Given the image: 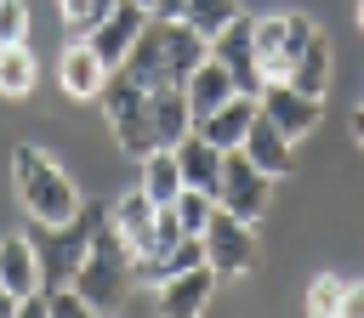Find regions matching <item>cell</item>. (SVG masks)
Listing matches in <instances>:
<instances>
[{"mask_svg": "<svg viewBox=\"0 0 364 318\" xmlns=\"http://www.w3.org/2000/svg\"><path fill=\"white\" fill-rule=\"evenodd\" d=\"M205 57H210V40H205V34H193L188 23L148 17V28L136 34V45H131V57H125V74H136L148 91H154V85H182Z\"/></svg>", "mask_w": 364, "mask_h": 318, "instance_id": "cell-1", "label": "cell"}, {"mask_svg": "<svg viewBox=\"0 0 364 318\" xmlns=\"http://www.w3.org/2000/svg\"><path fill=\"white\" fill-rule=\"evenodd\" d=\"M11 187H17V204H23V216L28 221H40V227H57V221H68V216H80V187H74V176L51 159V153H40L34 142H23V148H11Z\"/></svg>", "mask_w": 364, "mask_h": 318, "instance_id": "cell-2", "label": "cell"}, {"mask_svg": "<svg viewBox=\"0 0 364 318\" xmlns=\"http://www.w3.org/2000/svg\"><path fill=\"white\" fill-rule=\"evenodd\" d=\"M131 284H136V256H131V250L119 244V233L102 221V227H97V238H91V250L80 256V267H74L68 290H80V301H85L91 312L119 318V312H125V301H131Z\"/></svg>", "mask_w": 364, "mask_h": 318, "instance_id": "cell-3", "label": "cell"}, {"mask_svg": "<svg viewBox=\"0 0 364 318\" xmlns=\"http://www.w3.org/2000/svg\"><path fill=\"white\" fill-rule=\"evenodd\" d=\"M97 102H102V119H108V131H114L119 153L142 159V153H154V148H159V136H154V102H148V85H142L136 74L114 68Z\"/></svg>", "mask_w": 364, "mask_h": 318, "instance_id": "cell-4", "label": "cell"}, {"mask_svg": "<svg viewBox=\"0 0 364 318\" xmlns=\"http://www.w3.org/2000/svg\"><path fill=\"white\" fill-rule=\"evenodd\" d=\"M102 221H108L102 204H80V216H68V221H57V227L28 221V227L40 233V244H34V256H40V290H63V284L74 278V267H80V256L91 250V238H97ZM34 233H28V238H34Z\"/></svg>", "mask_w": 364, "mask_h": 318, "instance_id": "cell-5", "label": "cell"}, {"mask_svg": "<svg viewBox=\"0 0 364 318\" xmlns=\"http://www.w3.org/2000/svg\"><path fill=\"white\" fill-rule=\"evenodd\" d=\"M216 204L228 210V216H239V221H262L267 216V204H273V176L262 170V165H250V153L245 148H233V153H222V187H216Z\"/></svg>", "mask_w": 364, "mask_h": 318, "instance_id": "cell-6", "label": "cell"}, {"mask_svg": "<svg viewBox=\"0 0 364 318\" xmlns=\"http://www.w3.org/2000/svg\"><path fill=\"white\" fill-rule=\"evenodd\" d=\"M313 17L301 11H284V17H256V68H262V85L267 80H290V62L301 57V45L313 40Z\"/></svg>", "mask_w": 364, "mask_h": 318, "instance_id": "cell-7", "label": "cell"}, {"mask_svg": "<svg viewBox=\"0 0 364 318\" xmlns=\"http://www.w3.org/2000/svg\"><path fill=\"white\" fill-rule=\"evenodd\" d=\"M205 238V261H210V273L216 278H245V273H256V227L250 221H239V216H228L222 204H216V216H210V227L199 233Z\"/></svg>", "mask_w": 364, "mask_h": 318, "instance_id": "cell-8", "label": "cell"}, {"mask_svg": "<svg viewBox=\"0 0 364 318\" xmlns=\"http://www.w3.org/2000/svg\"><path fill=\"white\" fill-rule=\"evenodd\" d=\"M148 6H136V0H119L108 17H97L91 28H85V40H91V51L108 62V68H125V57H131V45H136V34L148 28Z\"/></svg>", "mask_w": 364, "mask_h": 318, "instance_id": "cell-9", "label": "cell"}, {"mask_svg": "<svg viewBox=\"0 0 364 318\" xmlns=\"http://www.w3.org/2000/svg\"><path fill=\"white\" fill-rule=\"evenodd\" d=\"M256 102H262V114L290 136V142H301L307 131H318V119H324V108H318V97H307V91H296L290 80H267L262 91H256Z\"/></svg>", "mask_w": 364, "mask_h": 318, "instance_id": "cell-10", "label": "cell"}, {"mask_svg": "<svg viewBox=\"0 0 364 318\" xmlns=\"http://www.w3.org/2000/svg\"><path fill=\"white\" fill-rule=\"evenodd\" d=\"M216 284H222V278L210 273V261H199V267H188V273L159 278V284H154V307H159V318H199V312L210 307Z\"/></svg>", "mask_w": 364, "mask_h": 318, "instance_id": "cell-11", "label": "cell"}, {"mask_svg": "<svg viewBox=\"0 0 364 318\" xmlns=\"http://www.w3.org/2000/svg\"><path fill=\"white\" fill-rule=\"evenodd\" d=\"M210 57H216V62H228V74H233V85H239V91H250V97L262 91V68H256V17H245V11H239V17L210 40Z\"/></svg>", "mask_w": 364, "mask_h": 318, "instance_id": "cell-12", "label": "cell"}, {"mask_svg": "<svg viewBox=\"0 0 364 318\" xmlns=\"http://www.w3.org/2000/svg\"><path fill=\"white\" fill-rule=\"evenodd\" d=\"M108 74L114 68L91 51V40H68V51L57 57V85H63L68 102H97L102 85H108Z\"/></svg>", "mask_w": 364, "mask_h": 318, "instance_id": "cell-13", "label": "cell"}, {"mask_svg": "<svg viewBox=\"0 0 364 318\" xmlns=\"http://www.w3.org/2000/svg\"><path fill=\"white\" fill-rule=\"evenodd\" d=\"M108 227L119 233V244L142 261L148 250H154V227H159V204L142 193V187H131V193H119L114 204H108Z\"/></svg>", "mask_w": 364, "mask_h": 318, "instance_id": "cell-14", "label": "cell"}, {"mask_svg": "<svg viewBox=\"0 0 364 318\" xmlns=\"http://www.w3.org/2000/svg\"><path fill=\"white\" fill-rule=\"evenodd\" d=\"M256 114H262V102L250 97V91H233L222 108H210L193 131L210 142V148H222V153H233V148H245V136H250V125H256Z\"/></svg>", "mask_w": 364, "mask_h": 318, "instance_id": "cell-15", "label": "cell"}, {"mask_svg": "<svg viewBox=\"0 0 364 318\" xmlns=\"http://www.w3.org/2000/svg\"><path fill=\"white\" fill-rule=\"evenodd\" d=\"M233 91H239V85H233L228 62H216V57H205V62H199V68L182 80V97H188V114H193V125H199L210 108H222Z\"/></svg>", "mask_w": 364, "mask_h": 318, "instance_id": "cell-16", "label": "cell"}, {"mask_svg": "<svg viewBox=\"0 0 364 318\" xmlns=\"http://www.w3.org/2000/svg\"><path fill=\"white\" fill-rule=\"evenodd\" d=\"M0 284L23 301V295H40V256H34V238L28 233H6L0 238Z\"/></svg>", "mask_w": 364, "mask_h": 318, "instance_id": "cell-17", "label": "cell"}, {"mask_svg": "<svg viewBox=\"0 0 364 318\" xmlns=\"http://www.w3.org/2000/svg\"><path fill=\"white\" fill-rule=\"evenodd\" d=\"M176 165H182V187H199V193L216 199V187H222V148H210L199 131H188L176 142Z\"/></svg>", "mask_w": 364, "mask_h": 318, "instance_id": "cell-18", "label": "cell"}, {"mask_svg": "<svg viewBox=\"0 0 364 318\" xmlns=\"http://www.w3.org/2000/svg\"><path fill=\"white\" fill-rule=\"evenodd\" d=\"M296 142L267 119V114H256V125H250V136H245V153H250V165H262L273 182L279 176H290V165H296V153H290Z\"/></svg>", "mask_w": 364, "mask_h": 318, "instance_id": "cell-19", "label": "cell"}, {"mask_svg": "<svg viewBox=\"0 0 364 318\" xmlns=\"http://www.w3.org/2000/svg\"><path fill=\"white\" fill-rule=\"evenodd\" d=\"M136 165H142V170H136V187H142L159 210H171V204H176V193H182V165H176V148H154V153H142Z\"/></svg>", "mask_w": 364, "mask_h": 318, "instance_id": "cell-20", "label": "cell"}, {"mask_svg": "<svg viewBox=\"0 0 364 318\" xmlns=\"http://www.w3.org/2000/svg\"><path fill=\"white\" fill-rule=\"evenodd\" d=\"M148 102H154V136H159V148H176V142L193 131V114H188L182 85H154Z\"/></svg>", "mask_w": 364, "mask_h": 318, "instance_id": "cell-21", "label": "cell"}, {"mask_svg": "<svg viewBox=\"0 0 364 318\" xmlns=\"http://www.w3.org/2000/svg\"><path fill=\"white\" fill-rule=\"evenodd\" d=\"M290 85L324 102V85H330V40H324V28H313V40L301 45V57L290 62Z\"/></svg>", "mask_w": 364, "mask_h": 318, "instance_id": "cell-22", "label": "cell"}, {"mask_svg": "<svg viewBox=\"0 0 364 318\" xmlns=\"http://www.w3.org/2000/svg\"><path fill=\"white\" fill-rule=\"evenodd\" d=\"M40 80V62L28 57V45H0V97L6 102H23Z\"/></svg>", "mask_w": 364, "mask_h": 318, "instance_id": "cell-23", "label": "cell"}, {"mask_svg": "<svg viewBox=\"0 0 364 318\" xmlns=\"http://www.w3.org/2000/svg\"><path fill=\"white\" fill-rule=\"evenodd\" d=\"M233 17H239V0H193V6L182 11V23H188L193 34H205V40H216Z\"/></svg>", "mask_w": 364, "mask_h": 318, "instance_id": "cell-24", "label": "cell"}, {"mask_svg": "<svg viewBox=\"0 0 364 318\" xmlns=\"http://www.w3.org/2000/svg\"><path fill=\"white\" fill-rule=\"evenodd\" d=\"M171 210H176V221H182V233H193V238H199V233L210 227V216H216V199H210V193H199V187H182Z\"/></svg>", "mask_w": 364, "mask_h": 318, "instance_id": "cell-25", "label": "cell"}, {"mask_svg": "<svg viewBox=\"0 0 364 318\" xmlns=\"http://www.w3.org/2000/svg\"><path fill=\"white\" fill-rule=\"evenodd\" d=\"M341 290H347V273H318L307 284V318H336L341 312Z\"/></svg>", "mask_w": 364, "mask_h": 318, "instance_id": "cell-26", "label": "cell"}, {"mask_svg": "<svg viewBox=\"0 0 364 318\" xmlns=\"http://www.w3.org/2000/svg\"><path fill=\"white\" fill-rule=\"evenodd\" d=\"M0 45H28V6L0 0Z\"/></svg>", "mask_w": 364, "mask_h": 318, "instance_id": "cell-27", "label": "cell"}, {"mask_svg": "<svg viewBox=\"0 0 364 318\" xmlns=\"http://www.w3.org/2000/svg\"><path fill=\"white\" fill-rule=\"evenodd\" d=\"M46 307H51V318H102V312H91L85 301H80V290H46Z\"/></svg>", "mask_w": 364, "mask_h": 318, "instance_id": "cell-28", "label": "cell"}, {"mask_svg": "<svg viewBox=\"0 0 364 318\" xmlns=\"http://www.w3.org/2000/svg\"><path fill=\"white\" fill-rule=\"evenodd\" d=\"M336 318H364V278H347V290H341V312Z\"/></svg>", "mask_w": 364, "mask_h": 318, "instance_id": "cell-29", "label": "cell"}, {"mask_svg": "<svg viewBox=\"0 0 364 318\" xmlns=\"http://www.w3.org/2000/svg\"><path fill=\"white\" fill-rule=\"evenodd\" d=\"M57 11H63L68 28H85L91 23V0H57Z\"/></svg>", "mask_w": 364, "mask_h": 318, "instance_id": "cell-30", "label": "cell"}, {"mask_svg": "<svg viewBox=\"0 0 364 318\" xmlns=\"http://www.w3.org/2000/svg\"><path fill=\"white\" fill-rule=\"evenodd\" d=\"M11 318H51V307H46V290H40V295H23Z\"/></svg>", "mask_w": 364, "mask_h": 318, "instance_id": "cell-31", "label": "cell"}, {"mask_svg": "<svg viewBox=\"0 0 364 318\" xmlns=\"http://www.w3.org/2000/svg\"><path fill=\"white\" fill-rule=\"evenodd\" d=\"M193 0H154V17H165V23H182V11H188Z\"/></svg>", "mask_w": 364, "mask_h": 318, "instance_id": "cell-32", "label": "cell"}, {"mask_svg": "<svg viewBox=\"0 0 364 318\" xmlns=\"http://www.w3.org/2000/svg\"><path fill=\"white\" fill-rule=\"evenodd\" d=\"M11 312H17V295H11L6 284H0V318H11Z\"/></svg>", "mask_w": 364, "mask_h": 318, "instance_id": "cell-33", "label": "cell"}, {"mask_svg": "<svg viewBox=\"0 0 364 318\" xmlns=\"http://www.w3.org/2000/svg\"><path fill=\"white\" fill-rule=\"evenodd\" d=\"M353 142H358V148H364V102H358V108H353Z\"/></svg>", "mask_w": 364, "mask_h": 318, "instance_id": "cell-34", "label": "cell"}, {"mask_svg": "<svg viewBox=\"0 0 364 318\" xmlns=\"http://www.w3.org/2000/svg\"><path fill=\"white\" fill-rule=\"evenodd\" d=\"M358 28H364V0H358Z\"/></svg>", "mask_w": 364, "mask_h": 318, "instance_id": "cell-35", "label": "cell"}]
</instances>
